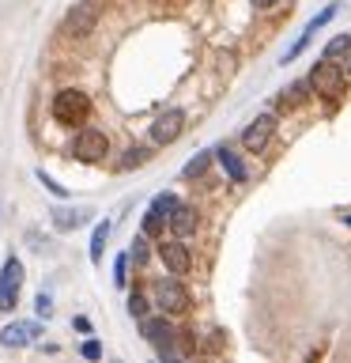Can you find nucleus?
Wrapping results in <instances>:
<instances>
[{"label": "nucleus", "mask_w": 351, "mask_h": 363, "mask_svg": "<svg viewBox=\"0 0 351 363\" xmlns=\"http://www.w3.org/2000/svg\"><path fill=\"white\" fill-rule=\"evenodd\" d=\"M50 113H53L57 125H79V121H87V118H91V99H87V91L61 87V91L53 95V102H50Z\"/></svg>", "instance_id": "obj_1"}, {"label": "nucleus", "mask_w": 351, "mask_h": 363, "mask_svg": "<svg viewBox=\"0 0 351 363\" xmlns=\"http://www.w3.org/2000/svg\"><path fill=\"white\" fill-rule=\"evenodd\" d=\"M140 333H144V340L155 348V356L163 359V363H170V359L178 356V348H174V337H178V329L170 325V314H163V311H159V318H151V314H147V318H140Z\"/></svg>", "instance_id": "obj_2"}, {"label": "nucleus", "mask_w": 351, "mask_h": 363, "mask_svg": "<svg viewBox=\"0 0 351 363\" xmlns=\"http://www.w3.org/2000/svg\"><path fill=\"white\" fill-rule=\"evenodd\" d=\"M151 303L159 306L163 314H170V318H178V314H185L189 311V288L181 284V277H159L155 284H151Z\"/></svg>", "instance_id": "obj_3"}, {"label": "nucleus", "mask_w": 351, "mask_h": 363, "mask_svg": "<svg viewBox=\"0 0 351 363\" xmlns=\"http://www.w3.org/2000/svg\"><path fill=\"white\" fill-rule=\"evenodd\" d=\"M98 16H102L98 0H76L64 16V34L68 38H87V34L98 27Z\"/></svg>", "instance_id": "obj_4"}, {"label": "nucleus", "mask_w": 351, "mask_h": 363, "mask_svg": "<svg viewBox=\"0 0 351 363\" xmlns=\"http://www.w3.org/2000/svg\"><path fill=\"white\" fill-rule=\"evenodd\" d=\"M19 288H23V261L16 254H8L4 265H0V311H4V314L16 311Z\"/></svg>", "instance_id": "obj_5"}, {"label": "nucleus", "mask_w": 351, "mask_h": 363, "mask_svg": "<svg viewBox=\"0 0 351 363\" xmlns=\"http://www.w3.org/2000/svg\"><path fill=\"white\" fill-rule=\"evenodd\" d=\"M110 152V136L102 129H91V125H84V129L76 133L72 140V155L79 159V163H98V159H106Z\"/></svg>", "instance_id": "obj_6"}, {"label": "nucleus", "mask_w": 351, "mask_h": 363, "mask_svg": "<svg viewBox=\"0 0 351 363\" xmlns=\"http://www.w3.org/2000/svg\"><path fill=\"white\" fill-rule=\"evenodd\" d=\"M336 11H340L336 4H325L321 11H317V16H313V19H310V23H306V27L299 30V38H294V42H291V50H287V53H283V65H291V61H299V57L306 53V45H310V42L317 38V30H325V27H328V23H333V16H336Z\"/></svg>", "instance_id": "obj_7"}, {"label": "nucleus", "mask_w": 351, "mask_h": 363, "mask_svg": "<svg viewBox=\"0 0 351 363\" xmlns=\"http://www.w3.org/2000/svg\"><path fill=\"white\" fill-rule=\"evenodd\" d=\"M344 65L340 61H317L313 72H310V87L313 95H336L340 87H344Z\"/></svg>", "instance_id": "obj_8"}, {"label": "nucleus", "mask_w": 351, "mask_h": 363, "mask_svg": "<svg viewBox=\"0 0 351 363\" xmlns=\"http://www.w3.org/2000/svg\"><path fill=\"white\" fill-rule=\"evenodd\" d=\"M185 133V110H166L159 113V118L151 121V129H147V136H151V144H174L178 136Z\"/></svg>", "instance_id": "obj_9"}, {"label": "nucleus", "mask_w": 351, "mask_h": 363, "mask_svg": "<svg viewBox=\"0 0 351 363\" xmlns=\"http://www.w3.org/2000/svg\"><path fill=\"white\" fill-rule=\"evenodd\" d=\"M159 261L166 265V272H174V277H185L189 265H192V254H189V246L181 242V238H166L163 235V242H159Z\"/></svg>", "instance_id": "obj_10"}, {"label": "nucleus", "mask_w": 351, "mask_h": 363, "mask_svg": "<svg viewBox=\"0 0 351 363\" xmlns=\"http://www.w3.org/2000/svg\"><path fill=\"white\" fill-rule=\"evenodd\" d=\"M272 133H276V113H260L257 121H249L242 129V147L246 152H265Z\"/></svg>", "instance_id": "obj_11"}, {"label": "nucleus", "mask_w": 351, "mask_h": 363, "mask_svg": "<svg viewBox=\"0 0 351 363\" xmlns=\"http://www.w3.org/2000/svg\"><path fill=\"white\" fill-rule=\"evenodd\" d=\"M38 333H42V325L38 322H8L4 329H0V345L4 348H11V352H19V348H30L34 340H38Z\"/></svg>", "instance_id": "obj_12"}, {"label": "nucleus", "mask_w": 351, "mask_h": 363, "mask_svg": "<svg viewBox=\"0 0 351 363\" xmlns=\"http://www.w3.org/2000/svg\"><path fill=\"white\" fill-rule=\"evenodd\" d=\"M91 220H95V208H72V204H57V208H50V223L57 227V231H79V227H87Z\"/></svg>", "instance_id": "obj_13"}, {"label": "nucleus", "mask_w": 351, "mask_h": 363, "mask_svg": "<svg viewBox=\"0 0 351 363\" xmlns=\"http://www.w3.org/2000/svg\"><path fill=\"white\" fill-rule=\"evenodd\" d=\"M215 163H219V167L226 170V178H231V182H238V186H242V182L249 178L246 163L238 159V152H234L231 144H219V147H215Z\"/></svg>", "instance_id": "obj_14"}, {"label": "nucleus", "mask_w": 351, "mask_h": 363, "mask_svg": "<svg viewBox=\"0 0 351 363\" xmlns=\"http://www.w3.org/2000/svg\"><path fill=\"white\" fill-rule=\"evenodd\" d=\"M197 208L192 204H185V201H178V208H174V216H170V231H174L178 238H189L192 231H197Z\"/></svg>", "instance_id": "obj_15"}, {"label": "nucleus", "mask_w": 351, "mask_h": 363, "mask_svg": "<svg viewBox=\"0 0 351 363\" xmlns=\"http://www.w3.org/2000/svg\"><path fill=\"white\" fill-rule=\"evenodd\" d=\"M110 231H113V223L110 220H98L95 223V231H91V261H102V250H106V242H110Z\"/></svg>", "instance_id": "obj_16"}, {"label": "nucleus", "mask_w": 351, "mask_h": 363, "mask_svg": "<svg viewBox=\"0 0 351 363\" xmlns=\"http://www.w3.org/2000/svg\"><path fill=\"white\" fill-rule=\"evenodd\" d=\"M212 159H215V147H208V152H197L185 167H181V178H204V170L212 167Z\"/></svg>", "instance_id": "obj_17"}, {"label": "nucleus", "mask_w": 351, "mask_h": 363, "mask_svg": "<svg viewBox=\"0 0 351 363\" xmlns=\"http://www.w3.org/2000/svg\"><path fill=\"white\" fill-rule=\"evenodd\" d=\"M178 193H155V197H151V204H147V208H151V212H159V216H163V220L170 223V216H174V208H178Z\"/></svg>", "instance_id": "obj_18"}, {"label": "nucleus", "mask_w": 351, "mask_h": 363, "mask_svg": "<svg viewBox=\"0 0 351 363\" xmlns=\"http://www.w3.org/2000/svg\"><path fill=\"white\" fill-rule=\"evenodd\" d=\"M151 306H155V303L147 299V295H144L140 288H132V291H129V303H125V311H129V314L136 318V322H140V318H147V311H151Z\"/></svg>", "instance_id": "obj_19"}, {"label": "nucleus", "mask_w": 351, "mask_h": 363, "mask_svg": "<svg viewBox=\"0 0 351 363\" xmlns=\"http://www.w3.org/2000/svg\"><path fill=\"white\" fill-rule=\"evenodd\" d=\"M347 45H351L347 34H336V38H328V45L321 50V61H340V57L347 53Z\"/></svg>", "instance_id": "obj_20"}, {"label": "nucleus", "mask_w": 351, "mask_h": 363, "mask_svg": "<svg viewBox=\"0 0 351 363\" xmlns=\"http://www.w3.org/2000/svg\"><path fill=\"white\" fill-rule=\"evenodd\" d=\"M140 231H144L147 238H159V235L166 231V220H163L159 212H151V208H147V212H144V223H140Z\"/></svg>", "instance_id": "obj_21"}, {"label": "nucleus", "mask_w": 351, "mask_h": 363, "mask_svg": "<svg viewBox=\"0 0 351 363\" xmlns=\"http://www.w3.org/2000/svg\"><path fill=\"white\" fill-rule=\"evenodd\" d=\"M310 79H299V84H291V91H283V106H299V102L310 95Z\"/></svg>", "instance_id": "obj_22"}, {"label": "nucleus", "mask_w": 351, "mask_h": 363, "mask_svg": "<svg viewBox=\"0 0 351 363\" xmlns=\"http://www.w3.org/2000/svg\"><path fill=\"white\" fill-rule=\"evenodd\" d=\"M129 269H132V257H129V250H125V254H117V261H113V284H117V288L129 284Z\"/></svg>", "instance_id": "obj_23"}, {"label": "nucleus", "mask_w": 351, "mask_h": 363, "mask_svg": "<svg viewBox=\"0 0 351 363\" xmlns=\"http://www.w3.org/2000/svg\"><path fill=\"white\" fill-rule=\"evenodd\" d=\"M129 257H132V265H136V269H144V265H147V235H144V231L132 238V246H129Z\"/></svg>", "instance_id": "obj_24"}, {"label": "nucleus", "mask_w": 351, "mask_h": 363, "mask_svg": "<svg viewBox=\"0 0 351 363\" xmlns=\"http://www.w3.org/2000/svg\"><path fill=\"white\" fill-rule=\"evenodd\" d=\"M34 178H38V182H42V186L50 189V193H53L57 201H68V189H64V186H61V182H57V178H50V174H45V170H34Z\"/></svg>", "instance_id": "obj_25"}, {"label": "nucleus", "mask_w": 351, "mask_h": 363, "mask_svg": "<svg viewBox=\"0 0 351 363\" xmlns=\"http://www.w3.org/2000/svg\"><path fill=\"white\" fill-rule=\"evenodd\" d=\"M147 155H151V152H147L144 144H132V147H129V155L121 159V167H125V170H132V167H140V163H147Z\"/></svg>", "instance_id": "obj_26"}, {"label": "nucleus", "mask_w": 351, "mask_h": 363, "mask_svg": "<svg viewBox=\"0 0 351 363\" xmlns=\"http://www.w3.org/2000/svg\"><path fill=\"white\" fill-rule=\"evenodd\" d=\"M34 314H38V318H45V322H50V318H53V299H50V295H38V299H34Z\"/></svg>", "instance_id": "obj_27"}, {"label": "nucleus", "mask_w": 351, "mask_h": 363, "mask_svg": "<svg viewBox=\"0 0 351 363\" xmlns=\"http://www.w3.org/2000/svg\"><path fill=\"white\" fill-rule=\"evenodd\" d=\"M79 356H84V359H91V363H95V359H102V345H98V340H95V337H91V340H84V345H79Z\"/></svg>", "instance_id": "obj_28"}, {"label": "nucleus", "mask_w": 351, "mask_h": 363, "mask_svg": "<svg viewBox=\"0 0 351 363\" xmlns=\"http://www.w3.org/2000/svg\"><path fill=\"white\" fill-rule=\"evenodd\" d=\"M72 325L79 329V333H91V318H84V314H76V318H72Z\"/></svg>", "instance_id": "obj_29"}, {"label": "nucleus", "mask_w": 351, "mask_h": 363, "mask_svg": "<svg viewBox=\"0 0 351 363\" xmlns=\"http://www.w3.org/2000/svg\"><path fill=\"white\" fill-rule=\"evenodd\" d=\"M253 4H257L260 11H272V8H276V4H280V0H253Z\"/></svg>", "instance_id": "obj_30"}, {"label": "nucleus", "mask_w": 351, "mask_h": 363, "mask_svg": "<svg viewBox=\"0 0 351 363\" xmlns=\"http://www.w3.org/2000/svg\"><path fill=\"white\" fill-rule=\"evenodd\" d=\"M340 65H344V72L351 76V45H347V53H344V61H340Z\"/></svg>", "instance_id": "obj_31"}, {"label": "nucleus", "mask_w": 351, "mask_h": 363, "mask_svg": "<svg viewBox=\"0 0 351 363\" xmlns=\"http://www.w3.org/2000/svg\"><path fill=\"white\" fill-rule=\"evenodd\" d=\"M344 223H351V216H344Z\"/></svg>", "instance_id": "obj_32"}]
</instances>
